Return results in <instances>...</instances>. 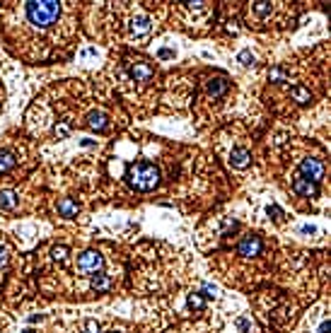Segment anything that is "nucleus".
Listing matches in <instances>:
<instances>
[{
    "label": "nucleus",
    "mask_w": 331,
    "mask_h": 333,
    "mask_svg": "<svg viewBox=\"0 0 331 333\" xmlns=\"http://www.w3.org/2000/svg\"><path fill=\"white\" fill-rule=\"evenodd\" d=\"M126 179L136 191H152L160 184V172L150 162H136V164L128 166Z\"/></svg>",
    "instance_id": "1"
},
{
    "label": "nucleus",
    "mask_w": 331,
    "mask_h": 333,
    "mask_svg": "<svg viewBox=\"0 0 331 333\" xmlns=\"http://www.w3.org/2000/svg\"><path fill=\"white\" fill-rule=\"evenodd\" d=\"M58 14H61V2L58 0H29L27 2V17L37 27L54 24Z\"/></svg>",
    "instance_id": "2"
},
{
    "label": "nucleus",
    "mask_w": 331,
    "mask_h": 333,
    "mask_svg": "<svg viewBox=\"0 0 331 333\" xmlns=\"http://www.w3.org/2000/svg\"><path fill=\"white\" fill-rule=\"evenodd\" d=\"M300 176L317 184V181L324 176V164H321V160H314V157L302 160V164H300Z\"/></svg>",
    "instance_id": "3"
},
{
    "label": "nucleus",
    "mask_w": 331,
    "mask_h": 333,
    "mask_svg": "<svg viewBox=\"0 0 331 333\" xmlns=\"http://www.w3.org/2000/svg\"><path fill=\"white\" fill-rule=\"evenodd\" d=\"M102 266H104V258H102L97 251H85L83 256L78 258V268H80L83 273H99Z\"/></svg>",
    "instance_id": "4"
},
{
    "label": "nucleus",
    "mask_w": 331,
    "mask_h": 333,
    "mask_svg": "<svg viewBox=\"0 0 331 333\" xmlns=\"http://www.w3.org/2000/svg\"><path fill=\"white\" fill-rule=\"evenodd\" d=\"M239 256H244V258H251V256H259L261 254V239L259 236H244L242 242H239Z\"/></svg>",
    "instance_id": "5"
},
{
    "label": "nucleus",
    "mask_w": 331,
    "mask_h": 333,
    "mask_svg": "<svg viewBox=\"0 0 331 333\" xmlns=\"http://www.w3.org/2000/svg\"><path fill=\"white\" fill-rule=\"evenodd\" d=\"M292 191H295V194H300V196H304V198H312V196L319 194L317 184H314V181L302 179V176H297V179L292 181Z\"/></svg>",
    "instance_id": "6"
},
{
    "label": "nucleus",
    "mask_w": 331,
    "mask_h": 333,
    "mask_svg": "<svg viewBox=\"0 0 331 333\" xmlns=\"http://www.w3.org/2000/svg\"><path fill=\"white\" fill-rule=\"evenodd\" d=\"M131 75H133V80H136V82L145 84V82H150L152 68L148 66V63H136V66L131 68Z\"/></svg>",
    "instance_id": "7"
},
{
    "label": "nucleus",
    "mask_w": 331,
    "mask_h": 333,
    "mask_svg": "<svg viewBox=\"0 0 331 333\" xmlns=\"http://www.w3.org/2000/svg\"><path fill=\"white\" fill-rule=\"evenodd\" d=\"M249 162H251V154H249V150H244V148H235L232 154H230V164L237 166V169L249 166Z\"/></svg>",
    "instance_id": "8"
},
{
    "label": "nucleus",
    "mask_w": 331,
    "mask_h": 333,
    "mask_svg": "<svg viewBox=\"0 0 331 333\" xmlns=\"http://www.w3.org/2000/svg\"><path fill=\"white\" fill-rule=\"evenodd\" d=\"M206 90L208 94H213V97H222L227 92V80L225 78H213V80H208Z\"/></svg>",
    "instance_id": "9"
},
{
    "label": "nucleus",
    "mask_w": 331,
    "mask_h": 333,
    "mask_svg": "<svg viewBox=\"0 0 331 333\" xmlns=\"http://www.w3.org/2000/svg\"><path fill=\"white\" fill-rule=\"evenodd\" d=\"M87 126H90L92 130H104V128H107V114H104V111H92V114L87 116Z\"/></svg>",
    "instance_id": "10"
},
{
    "label": "nucleus",
    "mask_w": 331,
    "mask_h": 333,
    "mask_svg": "<svg viewBox=\"0 0 331 333\" xmlns=\"http://www.w3.org/2000/svg\"><path fill=\"white\" fill-rule=\"evenodd\" d=\"M131 32H133V34H148V32H150V17H145V14L133 17V20H131Z\"/></svg>",
    "instance_id": "11"
},
{
    "label": "nucleus",
    "mask_w": 331,
    "mask_h": 333,
    "mask_svg": "<svg viewBox=\"0 0 331 333\" xmlns=\"http://www.w3.org/2000/svg\"><path fill=\"white\" fill-rule=\"evenodd\" d=\"M58 212H61L63 218H75V215H78V203H75L73 198H63V200L58 203Z\"/></svg>",
    "instance_id": "12"
},
{
    "label": "nucleus",
    "mask_w": 331,
    "mask_h": 333,
    "mask_svg": "<svg viewBox=\"0 0 331 333\" xmlns=\"http://www.w3.org/2000/svg\"><path fill=\"white\" fill-rule=\"evenodd\" d=\"M290 97L295 99L297 104H307V102L312 99V94H309V90H307V87H302V84H295V87H290Z\"/></svg>",
    "instance_id": "13"
},
{
    "label": "nucleus",
    "mask_w": 331,
    "mask_h": 333,
    "mask_svg": "<svg viewBox=\"0 0 331 333\" xmlns=\"http://www.w3.org/2000/svg\"><path fill=\"white\" fill-rule=\"evenodd\" d=\"M17 206L15 191H0V210H13Z\"/></svg>",
    "instance_id": "14"
},
{
    "label": "nucleus",
    "mask_w": 331,
    "mask_h": 333,
    "mask_svg": "<svg viewBox=\"0 0 331 333\" xmlns=\"http://www.w3.org/2000/svg\"><path fill=\"white\" fill-rule=\"evenodd\" d=\"M109 288H111V278L109 276H104V273H97V276L92 278V290L104 292V290H109Z\"/></svg>",
    "instance_id": "15"
},
{
    "label": "nucleus",
    "mask_w": 331,
    "mask_h": 333,
    "mask_svg": "<svg viewBox=\"0 0 331 333\" xmlns=\"http://www.w3.org/2000/svg\"><path fill=\"white\" fill-rule=\"evenodd\" d=\"M13 166H15V154L8 152V150H3V152H0V174L10 172Z\"/></svg>",
    "instance_id": "16"
},
{
    "label": "nucleus",
    "mask_w": 331,
    "mask_h": 333,
    "mask_svg": "<svg viewBox=\"0 0 331 333\" xmlns=\"http://www.w3.org/2000/svg\"><path fill=\"white\" fill-rule=\"evenodd\" d=\"M251 10L259 14V17H266V14H271V2H263V0H256V2H251Z\"/></svg>",
    "instance_id": "17"
},
{
    "label": "nucleus",
    "mask_w": 331,
    "mask_h": 333,
    "mask_svg": "<svg viewBox=\"0 0 331 333\" xmlns=\"http://www.w3.org/2000/svg\"><path fill=\"white\" fill-rule=\"evenodd\" d=\"M189 306H191V309H196V312H201V309L206 306L203 294H201V292H193V294H189Z\"/></svg>",
    "instance_id": "18"
},
{
    "label": "nucleus",
    "mask_w": 331,
    "mask_h": 333,
    "mask_svg": "<svg viewBox=\"0 0 331 333\" xmlns=\"http://www.w3.org/2000/svg\"><path fill=\"white\" fill-rule=\"evenodd\" d=\"M268 80L271 82H285V70H280V68L268 70Z\"/></svg>",
    "instance_id": "19"
},
{
    "label": "nucleus",
    "mask_w": 331,
    "mask_h": 333,
    "mask_svg": "<svg viewBox=\"0 0 331 333\" xmlns=\"http://www.w3.org/2000/svg\"><path fill=\"white\" fill-rule=\"evenodd\" d=\"M239 230V222L237 220H225V224H222V236L232 234V232H237Z\"/></svg>",
    "instance_id": "20"
},
{
    "label": "nucleus",
    "mask_w": 331,
    "mask_h": 333,
    "mask_svg": "<svg viewBox=\"0 0 331 333\" xmlns=\"http://www.w3.org/2000/svg\"><path fill=\"white\" fill-rule=\"evenodd\" d=\"M51 256H54V261H66V256H68V246H54V251H51Z\"/></svg>",
    "instance_id": "21"
},
{
    "label": "nucleus",
    "mask_w": 331,
    "mask_h": 333,
    "mask_svg": "<svg viewBox=\"0 0 331 333\" xmlns=\"http://www.w3.org/2000/svg\"><path fill=\"white\" fill-rule=\"evenodd\" d=\"M268 215H271V218H273L276 222H280V220H283V210L278 208L276 203H271V206H268Z\"/></svg>",
    "instance_id": "22"
},
{
    "label": "nucleus",
    "mask_w": 331,
    "mask_h": 333,
    "mask_svg": "<svg viewBox=\"0 0 331 333\" xmlns=\"http://www.w3.org/2000/svg\"><path fill=\"white\" fill-rule=\"evenodd\" d=\"M239 63H242V66H254V56H251V51H242V54H239Z\"/></svg>",
    "instance_id": "23"
},
{
    "label": "nucleus",
    "mask_w": 331,
    "mask_h": 333,
    "mask_svg": "<svg viewBox=\"0 0 331 333\" xmlns=\"http://www.w3.org/2000/svg\"><path fill=\"white\" fill-rule=\"evenodd\" d=\"M85 333H99V326H97V321H92V319L85 321Z\"/></svg>",
    "instance_id": "24"
},
{
    "label": "nucleus",
    "mask_w": 331,
    "mask_h": 333,
    "mask_svg": "<svg viewBox=\"0 0 331 333\" xmlns=\"http://www.w3.org/2000/svg\"><path fill=\"white\" fill-rule=\"evenodd\" d=\"M184 5H186L189 10H203L206 2H201V0H189V2H184Z\"/></svg>",
    "instance_id": "25"
},
{
    "label": "nucleus",
    "mask_w": 331,
    "mask_h": 333,
    "mask_svg": "<svg viewBox=\"0 0 331 333\" xmlns=\"http://www.w3.org/2000/svg\"><path fill=\"white\" fill-rule=\"evenodd\" d=\"M68 133H70V128L66 124H63V126H56V136H58V138H66Z\"/></svg>",
    "instance_id": "26"
},
{
    "label": "nucleus",
    "mask_w": 331,
    "mask_h": 333,
    "mask_svg": "<svg viewBox=\"0 0 331 333\" xmlns=\"http://www.w3.org/2000/svg\"><path fill=\"white\" fill-rule=\"evenodd\" d=\"M237 328H239L242 333H247L249 328H251V326H249V321H247V319H237Z\"/></svg>",
    "instance_id": "27"
},
{
    "label": "nucleus",
    "mask_w": 331,
    "mask_h": 333,
    "mask_svg": "<svg viewBox=\"0 0 331 333\" xmlns=\"http://www.w3.org/2000/svg\"><path fill=\"white\" fill-rule=\"evenodd\" d=\"M5 264H8V249H5V246H0V268H3Z\"/></svg>",
    "instance_id": "28"
},
{
    "label": "nucleus",
    "mask_w": 331,
    "mask_h": 333,
    "mask_svg": "<svg viewBox=\"0 0 331 333\" xmlns=\"http://www.w3.org/2000/svg\"><path fill=\"white\" fill-rule=\"evenodd\" d=\"M213 294H215V288H213V285H203V297H213Z\"/></svg>",
    "instance_id": "29"
},
{
    "label": "nucleus",
    "mask_w": 331,
    "mask_h": 333,
    "mask_svg": "<svg viewBox=\"0 0 331 333\" xmlns=\"http://www.w3.org/2000/svg\"><path fill=\"white\" fill-rule=\"evenodd\" d=\"M300 232H302V234H314L317 230H314L312 224H304V227H300Z\"/></svg>",
    "instance_id": "30"
},
{
    "label": "nucleus",
    "mask_w": 331,
    "mask_h": 333,
    "mask_svg": "<svg viewBox=\"0 0 331 333\" xmlns=\"http://www.w3.org/2000/svg\"><path fill=\"white\" fill-rule=\"evenodd\" d=\"M160 58H174V51H169V48H162V51H160Z\"/></svg>",
    "instance_id": "31"
},
{
    "label": "nucleus",
    "mask_w": 331,
    "mask_h": 333,
    "mask_svg": "<svg viewBox=\"0 0 331 333\" xmlns=\"http://www.w3.org/2000/svg\"><path fill=\"white\" fill-rule=\"evenodd\" d=\"M329 321H324V324H321V326H319V333H329Z\"/></svg>",
    "instance_id": "32"
},
{
    "label": "nucleus",
    "mask_w": 331,
    "mask_h": 333,
    "mask_svg": "<svg viewBox=\"0 0 331 333\" xmlns=\"http://www.w3.org/2000/svg\"><path fill=\"white\" fill-rule=\"evenodd\" d=\"M111 333H116V331H111Z\"/></svg>",
    "instance_id": "33"
}]
</instances>
